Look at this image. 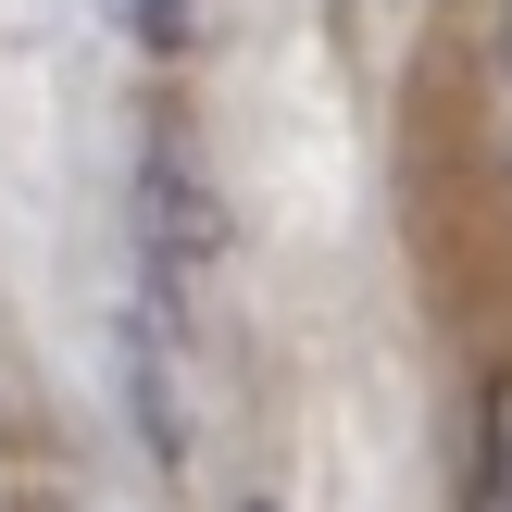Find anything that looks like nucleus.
<instances>
[{
	"label": "nucleus",
	"instance_id": "f257e3e1",
	"mask_svg": "<svg viewBox=\"0 0 512 512\" xmlns=\"http://www.w3.org/2000/svg\"><path fill=\"white\" fill-rule=\"evenodd\" d=\"M475 512H512V375H488L475 400Z\"/></svg>",
	"mask_w": 512,
	"mask_h": 512
},
{
	"label": "nucleus",
	"instance_id": "7ed1b4c3",
	"mask_svg": "<svg viewBox=\"0 0 512 512\" xmlns=\"http://www.w3.org/2000/svg\"><path fill=\"white\" fill-rule=\"evenodd\" d=\"M138 38H150V50H175V38H188V0H138Z\"/></svg>",
	"mask_w": 512,
	"mask_h": 512
},
{
	"label": "nucleus",
	"instance_id": "f03ea898",
	"mask_svg": "<svg viewBox=\"0 0 512 512\" xmlns=\"http://www.w3.org/2000/svg\"><path fill=\"white\" fill-rule=\"evenodd\" d=\"M488 75H500V125H512V0H488Z\"/></svg>",
	"mask_w": 512,
	"mask_h": 512
},
{
	"label": "nucleus",
	"instance_id": "20e7f679",
	"mask_svg": "<svg viewBox=\"0 0 512 512\" xmlns=\"http://www.w3.org/2000/svg\"><path fill=\"white\" fill-rule=\"evenodd\" d=\"M250 512H263V500H250Z\"/></svg>",
	"mask_w": 512,
	"mask_h": 512
}]
</instances>
